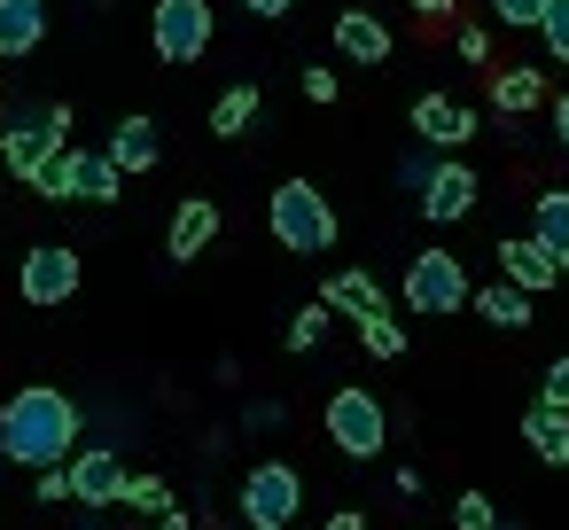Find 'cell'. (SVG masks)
Segmentation results:
<instances>
[{
    "label": "cell",
    "mask_w": 569,
    "mask_h": 530,
    "mask_svg": "<svg viewBox=\"0 0 569 530\" xmlns=\"http://www.w3.org/2000/svg\"><path fill=\"white\" fill-rule=\"evenodd\" d=\"M79 444V406L56 390V382H24L9 406H0V452H9L17 468H63Z\"/></svg>",
    "instance_id": "1"
},
{
    "label": "cell",
    "mask_w": 569,
    "mask_h": 530,
    "mask_svg": "<svg viewBox=\"0 0 569 530\" xmlns=\"http://www.w3.org/2000/svg\"><path fill=\"white\" fill-rule=\"evenodd\" d=\"M266 219H273V242L297 250V258H328L336 250V203L312 180H281L273 203H266Z\"/></svg>",
    "instance_id": "2"
},
{
    "label": "cell",
    "mask_w": 569,
    "mask_h": 530,
    "mask_svg": "<svg viewBox=\"0 0 569 530\" xmlns=\"http://www.w3.org/2000/svg\"><path fill=\"white\" fill-rule=\"evenodd\" d=\"M320 429H328V444H336L343 460H375V452L390 444V413H382V398H375L367 382H343V390L328 398Z\"/></svg>",
    "instance_id": "3"
},
{
    "label": "cell",
    "mask_w": 569,
    "mask_h": 530,
    "mask_svg": "<svg viewBox=\"0 0 569 530\" xmlns=\"http://www.w3.org/2000/svg\"><path fill=\"white\" fill-rule=\"evenodd\" d=\"M297 507H305V476H297L289 460H258V468L242 476V522H250V530H289Z\"/></svg>",
    "instance_id": "4"
},
{
    "label": "cell",
    "mask_w": 569,
    "mask_h": 530,
    "mask_svg": "<svg viewBox=\"0 0 569 530\" xmlns=\"http://www.w3.org/2000/svg\"><path fill=\"white\" fill-rule=\"evenodd\" d=\"M406 304H413L421 320L460 312V304H468V273H460V258H452V250H421V258H406Z\"/></svg>",
    "instance_id": "5"
},
{
    "label": "cell",
    "mask_w": 569,
    "mask_h": 530,
    "mask_svg": "<svg viewBox=\"0 0 569 530\" xmlns=\"http://www.w3.org/2000/svg\"><path fill=\"white\" fill-rule=\"evenodd\" d=\"M149 40L172 71H188L203 48H211V0H157V17H149Z\"/></svg>",
    "instance_id": "6"
},
{
    "label": "cell",
    "mask_w": 569,
    "mask_h": 530,
    "mask_svg": "<svg viewBox=\"0 0 569 530\" xmlns=\"http://www.w3.org/2000/svg\"><path fill=\"white\" fill-rule=\"evenodd\" d=\"M63 133H71V110H32V118H9V133H0V164H9L17 180H32L56 149H71Z\"/></svg>",
    "instance_id": "7"
},
{
    "label": "cell",
    "mask_w": 569,
    "mask_h": 530,
    "mask_svg": "<svg viewBox=\"0 0 569 530\" xmlns=\"http://www.w3.org/2000/svg\"><path fill=\"white\" fill-rule=\"evenodd\" d=\"M79 250L71 242H40V250H24V273H17V289H24V304H71L79 297Z\"/></svg>",
    "instance_id": "8"
},
{
    "label": "cell",
    "mask_w": 569,
    "mask_h": 530,
    "mask_svg": "<svg viewBox=\"0 0 569 530\" xmlns=\"http://www.w3.org/2000/svg\"><path fill=\"white\" fill-rule=\"evenodd\" d=\"M126 491V460L110 444H79L71 452V507H118Z\"/></svg>",
    "instance_id": "9"
},
{
    "label": "cell",
    "mask_w": 569,
    "mask_h": 530,
    "mask_svg": "<svg viewBox=\"0 0 569 530\" xmlns=\"http://www.w3.org/2000/svg\"><path fill=\"white\" fill-rule=\"evenodd\" d=\"M413 141H429V149H468L476 141V110L468 102H452V94H421L413 102Z\"/></svg>",
    "instance_id": "10"
},
{
    "label": "cell",
    "mask_w": 569,
    "mask_h": 530,
    "mask_svg": "<svg viewBox=\"0 0 569 530\" xmlns=\"http://www.w3.org/2000/svg\"><path fill=\"white\" fill-rule=\"evenodd\" d=\"M320 304L328 312H343V320H390V297H382V281L375 273H359V266H343V273H328V289H320Z\"/></svg>",
    "instance_id": "11"
},
{
    "label": "cell",
    "mask_w": 569,
    "mask_h": 530,
    "mask_svg": "<svg viewBox=\"0 0 569 530\" xmlns=\"http://www.w3.org/2000/svg\"><path fill=\"white\" fill-rule=\"evenodd\" d=\"M421 211H429L437 227H452V219H468V211H476V172L445 157V164H437V172L421 180Z\"/></svg>",
    "instance_id": "12"
},
{
    "label": "cell",
    "mask_w": 569,
    "mask_h": 530,
    "mask_svg": "<svg viewBox=\"0 0 569 530\" xmlns=\"http://www.w3.org/2000/svg\"><path fill=\"white\" fill-rule=\"evenodd\" d=\"M211 242H219V203H211V196H188V203L172 211V227H164V258L188 266V258H203Z\"/></svg>",
    "instance_id": "13"
},
{
    "label": "cell",
    "mask_w": 569,
    "mask_h": 530,
    "mask_svg": "<svg viewBox=\"0 0 569 530\" xmlns=\"http://www.w3.org/2000/svg\"><path fill=\"white\" fill-rule=\"evenodd\" d=\"M336 56H343V63H367V71L390 63V24H382L375 9H343V17H336Z\"/></svg>",
    "instance_id": "14"
},
{
    "label": "cell",
    "mask_w": 569,
    "mask_h": 530,
    "mask_svg": "<svg viewBox=\"0 0 569 530\" xmlns=\"http://www.w3.org/2000/svg\"><path fill=\"white\" fill-rule=\"evenodd\" d=\"M63 188H71V203H118L126 196V180H118V164L102 149H71L63 157Z\"/></svg>",
    "instance_id": "15"
},
{
    "label": "cell",
    "mask_w": 569,
    "mask_h": 530,
    "mask_svg": "<svg viewBox=\"0 0 569 530\" xmlns=\"http://www.w3.org/2000/svg\"><path fill=\"white\" fill-rule=\"evenodd\" d=\"M499 281H507V289H522V297H546V289L561 281V266H553L530 234H515V242H499Z\"/></svg>",
    "instance_id": "16"
},
{
    "label": "cell",
    "mask_w": 569,
    "mask_h": 530,
    "mask_svg": "<svg viewBox=\"0 0 569 530\" xmlns=\"http://www.w3.org/2000/svg\"><path fill=\"white\" fill-rule=\"evenodd\" d=\"M546 102V71L538 63H507V71H491V110L499 118H530Z\"/></svg>",
    "instance_id": "17"
},
{
    "label": "cell",
    "mask_w": 569,
    "mask_h": 530,
    "mask_svg": "<svg viewBox=\"0 0 569 530\" xmlns=\"http://www.w3.org/2000/svg\"><path fill=\"white\" fill-rule=\"evenodd\" d=\"M530 242L569 273V188H546V196L530 203Z\"/></svg>",
    "instance_id": "18"
},
{
    "label": "cell",
    "mask_w": 569,
    "mask_h": 530,
    "mask_svg": "<svg viewBox=\"0 0 569 530\" xmlns=\"http://www.w3.org/2000/svg\"><path fill=\"white\" fill-rule=\"evenodd\" d=\"M48 40V0H0V56H32Z\"/></svg>",
    "instance_id": "19"
},
{
    "label": "cell",
    "mask_w": 569,
    "mask_h": 530,
    "mask_svg": "<svg viewBox=\"0 0 569 530\" xmlns=\"http://www.w3.org/2000/svg\"><path fill=\"white\" fill-rule=\"evenodd\" d=\"M522 444H530L546 468H569V413H561V406H530V413H522Z\"/></svg>",
    "instance_id": "20"
},
{
    "label": "cell",
    "mask_w": 569,
    "mask_h": 530,
    "mask_svg": "<svg viewBox=\"0 0 569 530\" xmlns=\"http://www.w3.org/2000/svg\"><path fill=\"white\" fill-rule=\"evenodd\" d=\"M157 149H164V141H157V126H149V118H126V126L110 133V149H102V157H110V164H118V180H126V172H149V164H157Z\"/></svg>",
    "instance_id": "21"
},
{
    "label": "cell",
    "mask_w": 569,
    "mask_h": 530,
    "mask_svg": "<svg viewBox=\"0 0 569 530\" xmlns=\"http://www.w3.org/2000/svg\"><path fill=\"white\" fill-rule=\"evenodd\" d=\"M250 126H258V87H227V94L211 102V133H219V141H242Z\"/></svg>",
    "instance_id": "22"
},
{
    "label": "cell",
    "mask_w": 569,
    "mask_h": 530,
    "mask_svg": "<svg viewBox=\"0 0 569 530\" xmlns=\"http://www.w3.org/2000/svg\"><path fill=\"white\" fill-rule=\"evenodd\" d=\"M468 304H476L491 328H530V297H522V289H507V281H491V289H468Z\"/></svg>",
    "instance_id": "23"
},
{
    "label": "cell",
    "mask_w": 569,
    "mask_h": 530,
    "mask_svg": "<svg viewBox=\"0 0 569 530\" xmlns=\"http://www.w3.org/2000/svg\"><path fill=\"white\" fill-rule=\"evenodd\" d=\"M328 320H336V312H328L320 297H312V304H297V312H289V328H281V336H289V351H320V343H328Z\"/></svg>",
    "instance_id": "24"
},
{
    "label": "cell",
    "mask_w": 569,
    "mask_h": 530,
    "mask_svg": "<svg viewBox=\"0 0 569 530\" xmlns=\"http://www.w3.org/2000/svg\"><path fill=\"white\" fill-rule=\"evenodd\" d=\"M118 507H141V514H172V483H164V476H126Z\"/></svg>",
    "instance_id": "25"
},
{
    "label": "cell",
    "mask_w": 569,
    "mask_h": 530,
    "mask_svg": "<svg viewBox=\"0 0 569 530\" xmlns=\"http://www.w3.org/2000/svg\"><path fill=\"white\" fill-rule=\"evenodd\" d=\"M538 40H546L553 63H569V0H546L538 9Z\"/></svg>",
    "instance_id": "26"
},
{
    "label": "cell",
    "mask_w": 569,
    "mask_h": 530,
    "mask_svg": "<svg viewBox=\"0 0 569 530\" xmlns=\"http://www.w3.org/2000/svg\"><path fill=\"white\" fill-rule=\"evenodd\" d=\"M359 343H367V359H406V328L398 320H367Z\"/></svg>",
    "instance_id": "27"
},
{
    "label": "cell",
    "mask_w": 569,
    "mask_h": 530,
    "mask_svg": "<svg viewBox=\"0 0 569 530\" xmlns=\"http://www.w3.org/2000/svg\"><path fill=\"white\" fill-rule=\"evenodd\" d=\"M452 522H460V530H499L491 491H460V499H452Z\"/></svg>",
    "instance_id": "28"
},
{
    "label": "cell",
    "mask_w": 569,
    "mask_h": 530,
    "mask_svg": "<svg viewBox=\"0 0 569 530\" xmlns=\"http://www.w3.org/2000/svg\"><path fill=\"white\" fill-rule=\"evenodd\" d=\"M32 499H40V507H63V499H71V460H63V468H40V476H32Z\"/></svg>",
    "instance_id": "29"
},
{
    "label": "cell",
    "mask_w": 569,
    "mask_h": 530,
    "mask_svg": "<svg viewBox=\"0 0 569 530\" xmlns=\"http://www.w3.org/2000/svg\"><path fill=\"white\" fill-rule=\"evenodd\" d=\"M538 9H546V0H491V17L507 32H538Z\"/></svg>",
    "instance_id": "30"
},
{
    "label": "cell",
    "mask_w": 569,
    "mask_h": 530,
    "mask_svg": "<svg viewBox=\"0 0 569 530\" xmlns=\"http://www.w3.org/2000/svg\"><path fill=\"white\" fill-rule=\"evenodd\" d=\"M538 406H561V413H569V351L546 367V382H538Z\"/></svg>",
    "instance_id": "31"
},
{
    "label": "cell",
    "mask_w": 569,
    "mask_h": 530,
    "mask_svg": "<svg viewBox=\"0 0 569 530\" xmlns=\"http://www.w3.org/2000/svg\"><path fill=\"white\" fill-rule=\"evenodd\" d=\"M460 56H468V63H483V56H491V40H483V24H460Z\"/></svg>",
    "instance_id": "32"
},
{
    "label": "cell",
    "mask_w": 569,
    "mask_h": 530,
    "mask_svg": "<svg viewBox=\"0 0 569 530\" xmlns=\"http://www.w3.org/2000/svg\"><path fill=\"white\" fill-rule=\"evenodd\" d=\"M305 94L312 102H336V71H305Z\"/></svg>",
    "instance_id": "33"
},
{
    "label": "cell",
    "mask_w": 569,
    "mask_h": 530,
    "mask_svg": "<svg viewBox=\"0 0 569 530\" xmlns=\"http://www.w3.org/2000/svg\"><path fill=\"white\" fill-rule=\"evenodd\" d=\"M328 530H367V514H359V507H336V514H328Z\"/></svg>",
    "instance_id": "34"
},
{
    "label": "cell",
    "mask_w": 569,
    "mask_h": 530,
    "mask_svg": "<svg viewBox=\"0 0 569 530\" xmlns=\"http://www.w3.org/2000/svg\"><path fill=\"white\" fill-rule=\"evenodd\" d=\"M242 9H250V17H289L297 0H242Z\"/></svg>",
    "instance_id": "35"
},
{
    "label": "cell",
    "mask_w": 569,
    "mask_h": 530,
    "mask_svg": "<svg viewBox=\"0 0 569 530\" xmlns=\"http://www.w3.org/2000/svg\"><path fill=\"white\" fill-rule=\"evenodd\" d=\"M553 141H561V149H569V94H561V102H553Z\"/></svg>",
    "instance_id": "36"
},
{
    "label": "cell",
    "mask_w": 569,
    "mask_h": 530,
    "mask_svg": "<svg viewBox=\"0 0 569 530\" xmlns=\"http://www.w3.org/2000/svg\"><path fill=\"white\" fill-rule=\"evenodd\" d=\"M413 9H421V17L437 24V17H452V0H413Z\"/></svg>",
    "instance_id": "37"
},
{
    "label": "cell",
    "mask_w": 569,
    "mask_h": 530,
    "mask_svg": "<svg viewBox=\"0 0 569 530\" xmlns=\"http://www.w3.org/2000/svg\"><path fill=\"white\" fill-rule=\"evenodd\" d=\"M164 530H188V514H180V507H172V514H164Z\"/></svg>",
    "instance_id": "38"
}]
</instances>
